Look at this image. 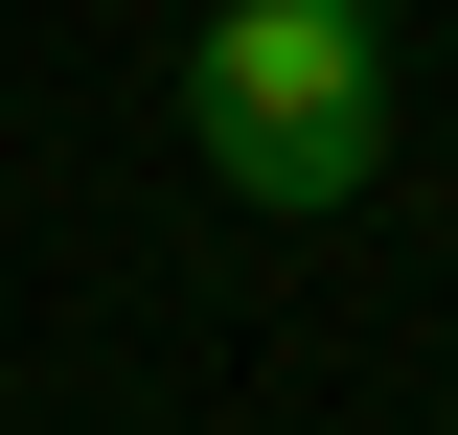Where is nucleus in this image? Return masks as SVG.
Returning a JSON list of instances; mask_svg holds the SVG:
<instances>
[{
	"mask_svg": "<svg viewBox=\"0 0 458 435\" xmlns=\"http://www.w3.org/2000/svg\"><path fill=\"white\" fill-rule=\"evenodd\" d=\"M183 138H207L229 207H367V161H390L367 0H229L207 47H183Z\"/></svg>",
	"mask_w": 458,
	"mask_h": 435,
	"instance_id": "1",
	"label": "nucleus"
}]
</instances>
